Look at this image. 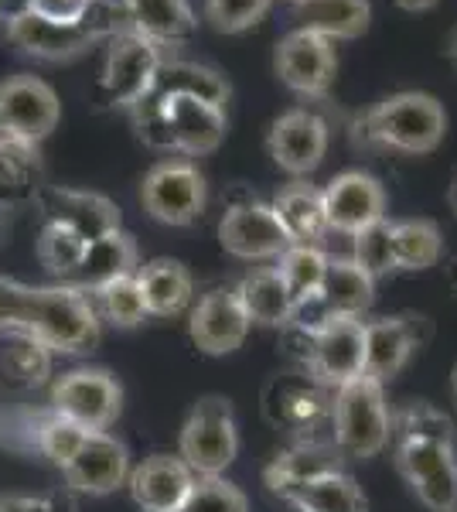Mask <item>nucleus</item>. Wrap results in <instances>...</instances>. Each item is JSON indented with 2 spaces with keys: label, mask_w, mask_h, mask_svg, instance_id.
I'll return each instance as SVG.
<instances>
[{
  "label": "nucleus",
  "mask_w": 457,
  "mask_h": 512,
  "mask_svg": "<svg viewBox=\"0 0 457 512\" xmlns=\"http://www.w3.org/2000/svg\"><path fill=\"white\" fill-rule=\"evenodd\" d=\"M181 512H249V499L239 485H232L222 475L195 478Z\"/></svg>",
  "instance_id": "41"
},
{
  "label": "nucleus",
  "mask_w": 457,
  "mask_h": 512,
  "mask_svg": "<svg viewBox=\"0 0 457 512\" xmlns=\"http://www.w3.org/2000/svg\"><path fill=\"white\" fill-rule=\"evenodd\" d=\"M130 28L120 0H89L72 18H48L31 7L7 18V38L14 48L41 62H69L99 41H110Z\"/></svg>",
  "instance_id": "3"
},
{
  "label": "nucleus",
  "mask_w": 457,
  "mask_h": 512,
  "mask_svg": "<svg viewBox=\"0 0 457 512\" xmlns=\"http://www.w3.org/2000/svg\"><path fill=\"white\" fill-rule=\"evenodd\" d=\"M52 414L86 427V431H110L123 410V386L106 369H72L52 383Z\"/></svg>",
  "instance_id": "9"
},
{
  "label": "nucleus",
  "mask_w": 457,
  "mask_h": 512,
  "mask_svg": "<svg viewBox=\"0 0 457 512\" xmlns=\"http://www.w3.org/2000/svg\"><path fill=\"white\" fill-rule=\"evenodd\" d=\"M219 243L229 256L239 260H277L290 246V236L280 226L277 212L267 202H236L219 219Z\"/></svg>",
  "instance_id": "17"
},
{
  "label": "nucleus",
  "mask_w": 457,
  "mask_h": 512,
  "mask_svg": "<svg viewBox=\"0 0 457 512\" xmlns=\"http://www.w3.org/2000/svg\"><path fill=\"white\" fill-rule=\"evenodd\" d=\"M447 205H451V212L457 216V175H454V181H451V188H447Z\"/></svg>",
  "instance_id": "47"
},
{
  "label": "nucleus",
  "mask_w": 457,
  "mask_h": 512,
  "mask_svg": "<svg viewBox=\"0 0 457 512\" xmlns=\"http://www.w3.org/2000/svg\"><path fill=\"white\" fill-rule=\"evenodd\" d=\"M263 414L280 431L304 437L307 444H318L311 441V434L321 427L331 431V390H324L304 373L277 376L263 393Z\"/></svg>",
  "instance_id": "13"
},
{
  "label": "nucleus",
  "mask_w": 457,
  "mask_h": 512,
  "mask_svg": "<svg viewBox=\"0 0 457 512\" xmlns=\"http://www.w3.org/2000/svg\"><path fill=\"white\" fill-rule=\"evenodd\" d=\"M140 103L157 106L164 123H168L174 154L185 158H202V154L219 151L222 137H226V110L212 106L198 96L171 93V96H144Z\"/></svg>",
  "instance_id": "15"
},
{
  "label": "nucleus",
  "mask_w": 457,
  "mask_h": 512,
  "mask_svg": "<svg viewBox=\"0 0 457 512\" xmlns=\"http://www.w3.org/2000/svg\"><path fill=\"white\" fill-rule=\"evenodd\" d=\"M0 328L31 335L52 352H93L103 335L93 294L76 284L31 287L0 277Z\"/></svg>",
  "instance_id": "1"
},
{
  "label": "nucleus",
  "mask_w": 457,
  "mask_h": 512,
  "mask_svg": "<svg viewBox=\"0 0 457 512\" xmlns=\"http://www.w3.org/2000/svg\"><path fill=\"white\" fill-rule=\"evenodd\" d=\"M86 4L89 0H28L24 7H31V11H38V14H48V18H72V14H79Z\"/></svg>",
  "instance_id": "45"
},
{
  "label": "nucleus",
  "mask_w": 457,
  "mask_h": 512,
  "mask_svg": "<svg viewBox=\"0 0 457 512\" xmlns=\"http://www.w3.org/2000/svg\"><path fill=\"white\" fill-rule=\"evenodd\" d=\"M393 441V410L386 403V386L369 376L331 393V448L345 461H369Z\"/></svg>",
  "instance_id": "4"
},
{
  "label": "nucleus",
  "mask_w": 457,
  "mask_h": 512,
  "mask_svg": "<svg viewBox=\"0 0 457 512\" xmlns=\"http://www.w3.org/2000/svg\"><path fill=\"white\" fill-rule=\"evenodd\" d=\"M324 270H328V256H324L321 246L290 243L287 250L277 256V274L284 280L297 315H304V311L318 301L321 284H324Z\"/></svg>",
  "instance_id": "32"
},
{
  "label": "nucleus",
  "mask_w": 457,
  "mask_h": 512,
  "mask_svg": "<svg viewBox=\"0 0 457 512\" xmlns=\"http://www.w3.org/2000/svg\"><path fill=\"white\" fill-rule=\"evenodd\" d=\"M41 161L31 144L0 137V205H18L41 192Z\"/></svg>",
  "instance_id": "34"
},
{
  "label": "nucleus",
  "mask_w": 457,
  "mask_h": 512,
  "mask_svg": "<svg viewBox=\"0 0 457 512\" xmlns=\"http://www.w3.org/2000/svg\"><path fill=\"white\" fill-rule=\"evenodd\" d=\"M290 512H294V509H290Z\"/></svg>",
  "instance_id": "52"
},
{
  "label": "nucleus",
  "mask_w": 457,
  "mask_h": 512,
  "mask_svg": "<svg viewBox=\"0 0 457 512\" xmlns=\"http://www.w3.org/2000/svg\"><path fill=\"white\" fill-rule=\"evenodd\" d=\"M372 297H376V280L365 274L352 256H335V260L328 256L321 294H318V301L311 304V308H318V315L307 318L304 325H314V321H321V318H362L365 311L372 308Z\"/></svg>",
  "instance_id": "23"
},
{
  "label": "nucleus",
  "mask_w": 457,
  "mask_h": 512,
  "mask_svg": "<svg viewBox=\"0 0 457 512\" xmlns=\"http://www.w3.org/2000/svg\"><path fill=\"white\" fill-rule=\"evenodd\" d=\"M137 284L144 294L147 315L154 318H178L181 311H188L191 297H195V280H191L188 267L178 260H151L144 267H137Z\"/></svg>",
  "instance_id": "28"
},
{
  "label": "nucleus",
  "mask_w": 457,
  "mask_h": 512,
  "mask_svg": "<svg viewBox=\"0 0 457 512\" xmlns=\"http://www.w3.org/2000/svg\"><path fill=\"white\" fill-rule=\"evenodd\" d=\"M297 28L335 41H355L369 31L372 4L369 0H294Z\"/></svg>",
  "instance_id": "26"
},
{
  "label": "nucleus",
  "mask_w": 457,
  "mask_h": 512,
  "mask_svg": "<svg viewBox=\"0 0 457 512\" xmlns=\"http://www.w3.org/2000/svg\"><path fill=\"white\" fill-rule=\"evenodd\" d=\"M164 59H168L164 48H157L151 38H144L134 28H123L120 35L110 38L103 72L93 86L96 103L110 106V110H134L140 99L151 93Z\"/></svg>",
  "instance_id": "6"
},
{
  "label": "nucleus",
  "mask_w": 457,
  "mask_h": 512,
  "mask_svg": "<svg viewBox=\"0 0 457 512\" xmlns=\"http://www.w3.org/2000/svg\"><path fill=\"white\" fill-rule=\"evenodd\" d=\"M355 246H352V260L369 274L372 280L386 277L396 270V260H393V222L389 219H379L372 226L359 229L352 236Z\"/></svg>",
  "instance_id": "39"
},
{
  "label": "nucleus",
  "mask_w": 457,
  "mask_h": 512,
  "mask_svg": "<svg viewBox=\"0 0 457 512\" xmlns=\"http://www.w3.org/2000/svg\"><path fill=\"white\" fill-rule=\"evenodd\" d=\"M447 55H451V59L457 62V31H454V38H451V48H447Z\"/></svg>",
  "instance_id": "48"
},
{
  "label": "nucleus",
  "mask_w": 457,
  "mask_h": 512,
  "mask_svg": "<svg viewBox=\"0 0 457 512\" xmlns=\"http://www.w3.org/2000/svg\"><path fill=\"white\" fill-rule=\"evenodd\" d=\"M294 512H369V499H365L362 485L342 468L324 472L318 478H307L301 485H290L277 495Z\"/></svg>",
  "instance_id": "25"
},
{
  "label": "nucleus",
  "mask_w": 457,
  "mask_h": 512,
  "mask_svg": "<svg viewBox=\"0 0 457 512\" xmlns=\"http://www.w3.org/2000/svg\"><path fill=\"white\" fill-rule=\"evenodd\" d=\"M451 390H454V400H457V366H454V373H451Z\"/></svg>",
  "instance_id": "49"
},
{
  "label": "nucleus",
  "mask_w": 457,
  "mask_h": 512,
  "mask_svg": "<svg viewBox=\"0 0 457 512\" xmlns=\"http://www.w3.org/2000/svg\"><path fill=\"white\" fill-rule=\"evenodd\" d=\"M451 280H454V287H457V267H454V277Z\"/></svg>",
  "instance_id": "51"
},
{
  "label": "nucleus",
  "mask_w": 457,
  "mask_h": 512,
  "mask_svg": "<svg viewBox=\"0 0 457 512\" xmlns=\"http://www.w3.org/2000/svg\"><path fill=\"white\" fill-rule=\"evenodd\" d=\"M7 4H11V0H0V11H4V7H7Z\"/></svg>",
  "instance_id": "50"
},
{
  "label": "nucleus",
  "mask_w": 457,
  "mask_h": 512,
  "mask_svg": "<svg viewBox=\"0 0 457 512\" xmlns=\"http://www.w3.org/2000/svg\"><path fill=\"white\" fill-rule=\"evenodd\" d=\"M130 28L151 38L157 48H181L198 35V18L188 0H120Z\"/></svg>",
  "instance_id": "24"
},
{
  "label": "nucleus",
  "mask_w": 457,
  "mask_h": 512,
  "mask_svg": "<svg viewBox=\"0 0 457 512\" xmlns=\"http://www.w3.org/2000/svg\"><path fill=\"white\" fill-rule=\"evenodd\" d=\"M328 233L355 236L359 229L386 219V188L369 171H342L321 188Z\"/></svg>",
  "instance_id": "19"
},
{
  "label": "nucleus",
  "mask_w": 457,
  "mask_h": 512,
  "mask_svg": "<svg viewBox=\"0 0 457 512\" xmlns=\"http://www.w3.org/2000/svg\"><path fill=\"white\" fill-rule=\"evenodd\" d=\"M328 144V120L307 106L280 113L267 134V154L290 178H307L311 171H318L324 154H328Z\"/></svg>",
  "instance_id": "14"
},
{
  "label": "nucleus",
  "mask_w": 457,
  "mask_h": 512,
  "mask_svg": "<svg viewBox=\"0 0 457 512\" xmlns=\"http://www.w3.org/2000/svg\"><path fill=\"white\" fill-rule=\"evenodd\" d=\"M171 93L198 96V99H205V103L222 106V110H226L232 89H229V79L222 76L219 69H212V65L185 62V59H164L147 96L157 99V96H171Z\"/></svg>",
  "instance_id": "29"
},
{
  "label": "nucleus",
  "mask_w": 457,
  "mask_h": 512,
  "mask_svg": "<svg viewBox=\"0 0 457 512\" xmlns=\"http://www.w3.org/2000/svg\"><path fill=\"white\" fill-rule=\"evenodd\" d=\"M0 512H76V499L69 489L41 495H0Z\"/></svg>",
  "instance_id": "44"
},
{
  "label": "nucleus",
  "mask_w": 457,
  "mask_h": 512,
  "mask_svg": "<svg viewBox=\"0 0 457 512\" xmlns=\"http://www.w3.org/2000/svg\"><path fill=\"white\" fill-rule=\"evenodd\" d=\"M444 253V236L434 219H400L393 222V260L396 270H430L440 263Z\"/></svg>",
  "instance_id": "35"
},
{
  "label": "nucleus",
  "mask_w": 457,
  "mask_h": 512,
  "mask_svg": "<svg viewBox=\"0 0 457 512\" xmlns=\"http://www.w3.org/2000/svg\"><path fill=\"white\" fill-rule=\"evenodd\" d=\"M355 147L362 151H386V154H406L420 158L444 144L447 137V110L437 96L406 89L393 93L369 110H362L348 127Z\"/></svg>",
  "instance_id": "2"
},
{
  "label": "nucleus",
  "mask_w": 457,
  "mask_h": 512,
  "mask_svg": "<svg viewBox=\"0 0 457 512\" xmlns=\"http://www.w3.org/2000/svg\"><path fill=\"white\" fill-rule=\"evenodd\" d=\"M273 212H277L280 226L290 236V243H304V246H318L328 236V219H324V198L321 188L311 181L297 178L287 188H280L273 198Z\"/></svg>",
  "instance_id": "27"
},
{
  "label": "nucleus",
  "mask_w": 457,
  "mask_h": 512,
  "mask_svg": "<svg viewBox=\"0 0 457 512\" xmlns=\"http://www.w3.org/2000/svg\"><path fill=\"white\" fill-rule=\"evenodd\" d=\"M338 468V454L335 448H328V444H307L301 441L297 448H287L280 451L277 458L267 465V472H263V482H267V489L273 495H280L290 485H301L307 478H318L324 472H335Z\"/></svg>",
  "instance_id": "33"
},
{
  "label": "nucleus",
  "mask_w": 457,
  "mask_h": 512,
  "mask_svg": "<svg viewBox=\"0 0 457 512\" xmlns=\"http://www.w3.org/2000/svg\"><path fill=\"white\" fill-rule=\"evenodd\" d=\"M273 69L290 93L304 99H324L335 82L338 55L328 38L314 35V31L294 28L277 41L273 52Z\"/></svg>",
  "instance_id": "12"
},
{
  "label": "nucleus",
  "mask_w": 457,
  "mask_h": 512,
  "mask_svg": "<svg viewBox=\"0 0 457 512\" xmlns=\"http://www.w3.org/2000/svg\"><path fill=\"white\" fill-rule=\"evenodd\" d=\"M249 328L253 325H249L236 291H226V287H215L205 297H198L188 315V338L205 355H229L243 349Z\"/></svg>",
  "instance_id": "20"
},
{
  "label": "nucleus",
  "mask_w": 457,
  "mask_h": 512,
  "mask_svg": "<svg viewBox=\"0 0 457 512\" xmlns=\"http://www.w3.org/2000/svg\"><path fill=\"white\" fill-rule=\"evenodd\" d=\"M427 335H430L427 318H420V315H389V318L365 321L362 376L386 386L389 379H396L410 366V359L420 352Z\"/></svg>",
  "instance_id": "16"
},
{
  "label": "nucleus",
  "mask_w": 457,
  "mask_h": 512,
  "mask_svg": "<svg viewBox=\"0 0 457 512\" xmlns=\"http://www.w3.org/2000/svg\"><path fill=\"white\" fill-rule=\"evenodd\" d=\"M86 239L72 229L58 226V222H45L38 236V260L45 263V270H52L58 277H72L79 270L82 256H86Z\"/></svg>",
  "instance_id": "38"
},
{
  "label": "nucleus",
  "mask_w": 457,
  "mask_h": 512,
  "mask_svg": "<svg viewBox=\"0 0 457 512\" xmlns=\"http://www.w3.org/2000/svg\"><path fill=\"white\" fill-rule=\"evenodd\" d=\"M294 355L304 376L335 393L338 386L362 376L365 362V321L362 318H321L314 325L290 321L287 325Z\"/></svg>",
  "instance_id": "5"
},
{
  "label": "nucleus",
  "mask_w": 457,
  "mask_h": 512,
  "mask_svg": "<svg viewBox=\"0 0 457 512\" xmlns=\"http://www.w3.org/2000/svg\"><path fill=\"white\" fill-rule=\"evenodd\" d=\"M127 274H137V243L130 233L116 229V233L93 239L86 246V256H82L72 280H76V287H82V291H96V287Z\"/></svg>",
  "instance_id": "30"
},
{
  "label": "nucleus",
  "mask_w": 457,
  "mask_h": 512,
  "mask_svg": "<svg viewBox=\"0 0 457 512\" xmlns=\"http://www.w3.org/2000/svg\"><path fill=\"white\" fill-rule=\"evenodd\" d=\"M89 294H93L99 321H110V325H116V328L144 325L147 304H144V294H140L137 274L116 277V280H110V284L96 287V291H89Z\"/></svg>",
  "instance_id": "37"
},
{
  "label": "nucleus",
  "mask_w": 457,
  "mask_h": 512,
  "mask_svg": "<svg viewBox=\"0 0 457 512\" xmlns=\"http://www.w3.org/2000/svg\"><path fill=\"white\" fill-rule=\"evenodd\" d=\"M52 373V349L38 342L31 335H11L0 345V376H7V383L35 390Z\"/></svg>",
  "instance_id": "36"
},
{
  "label": "nucleus",
  "mask_w": 457,
  "mask_h": 512,
  "mask_svg": "<svg viewBox=\"0 0 457 512\" xmlns=\"http://www.w3.org/2000/svg\"><path fill=\"white\" fill-rule=\"evenodd\" d=\"M38 209L48 222H58V226L79 233L86 243L93 239H103L120 229V209L110 202L106 195L96 192H79V188H58V185H45L38 192Z\"/></svg>",
  "instance_id": "21"
},
{
  "label": "nucleus",
  "mask_w": 457,
  "mask_h": 512,
  "mask_svg": "<svg viewBox=\"0 0 457 512\" xmlns=\"http://www.w3.org/2000/svg\"><path fill=\"white\" fill-rule=\"evenodd\" d=\"M396 441H447L454 444V424L447 414H440L430 403H410L393 417Z\"/></svg>",
  "instance_id": "40"
},
{
  "label": "nucleus",
  "mask_w": 457,
  "mask_h": 512,
  "mask_svg": "<svg viewBox=\"0 0 457 512\" xmlns=\"http://www.w3.org/2000/svg\"><path fill=\"white\" fill-rule=\"evenodd\" d=\"M393 4L403 7V11L420 14V11H430V7H437V0H393Z\"/></svg>",
  "instance_id": "46"
},
{
  "label": "nucleus",
  "mask_w": 457,
  "mask_h": 512,
  "mask_svg": "<svg viewBox=\"0 0 457 512\" xmlns=\"http://www.w3.org/2000/svg\"><path fill=\"white\" fill-rule=\"evenodd\" d=\"M62 120V103L45 79L21 72L0 82V137L38 147Z\"/></svg>",
  "instance_id": "11"
},
{
  "label": "nucleus",
  "mask_w": 457,
  "mask_h": 512,
  "mask_svg": "<svg viewBox=\"0 0 457 512\" xmlns=\"http://www.w3.org/2000/svg\"><path fill=\"white\" fill-rule=\"evenodd\" d=\"M273 0H205V21L222 35H243L263 21Z\"/></svg>",
  "instance_id": "43"
},
{
  "label": "nucleus",
  "mask_w": 457,
  "mask_h": 512,
  "mask_svg": "<svg viewBox=\"0 0 457 512\" xmlns=\"http://www.w3.org/2000/svg\"><path fill=\"white\" fill-rule=\"evenodd\" d=\"M236 297H239V304H243L249 325L287 328L297 315L284 280H280V274H277V267L256 270V274L243 277V284L236 287Z\"/></svg>",
  "instance_id": "31"
},
{
  "label": "nucleus",
  "mask_w": 457,
  "mask_h": 512,
  "mask_svg": "<svg viewBox=\"0 0 457 512\" xmlns=\"http://www.w3.org/2000/svg\"><path fill=\"white\" fill-rule=\"evenodd\" d=\"M86 434H89L86 427L72 424V420H65V417H58L48 410V417L41 420L38 431H35V444H38V451L52 461V465L62 468L65 461L79 451V444L86 441Z\"/></svg>",
  "instance_id": "42"
},
{
  "label": "nucleus",
  "mask_w": 457,
  "mask_h": 512,
  "mask_svg": "<svg viewBox=\"0 0 457 512\" xmlns=\"http://www.w3.org/2000/svg\"><path fill=\"white\" fill-rule=\"evenodd\" d=\"M396 472L430 512H457V448L447 441H396Z\"/></svg>",
  "instance_id": "10"
},
{
  "label": "nucleus",
  "mask_w": 457,
  "mask_h": 512,
  "mask_svg": "<svg viewBox=\"0 0 457 512\" xmlns=\"http://www.w3.org/2000/svg\"><path fill=\"white\" fill-rule=\"evenodd\" d=\"M195 472L178 454H151L137 468H130L127 489L140 512H181Z\"/></svg>",
  "instance_id": "22"
},
{
  "label": "nucleus",
  "mask_w": 457,
  "mask_h": 512,
  "mask_svg": "<svg viewBox=\"0 0 457 512\" xmlns=\"http://www.w3.org/2000/svg\"><path fill=\"white\" fill-rule=\"evenodd\" d=\"M239 454L236 414L226 396H202L178 434V458L195 478L222 475Z\"/></svg>",
  "instance_id": "7"
},
{
  "label": "nucleus",
  "mask_w": 457,
  "mask_h": 512,
  "mask_svg": "<svg viewBox=\"0 0 457 512\" xmlns=\"http://www.w3.org/2000/svg\"><path fill=\"white\" fill-rule=\"evenodd\" d=\"M205 202H209V188L202 171L188 158L157 161L140 181V205L164 226H191L195 219H202Z\"/></svg>",
  "instance_id": "8"
},
{
  "label": "nucleus",
  "mask_w": 457,
  "mask_h": 512,
  "mask_svg": "<svg viewBox=\"0 0 457 512\" xmlns=\"http://www.w3.org/2000/svg\"><path fill=\"white\" fill-rule=\"evenodd\" d=\"M130 451L110 431H89L79 451L62 465L69 492L82 495H110L123 489L130 478Z\"/></svg>",
  "instance_id": "18"
}]
</instances>
